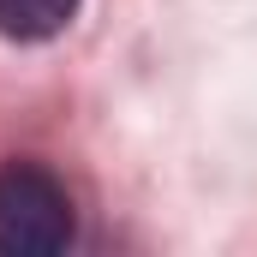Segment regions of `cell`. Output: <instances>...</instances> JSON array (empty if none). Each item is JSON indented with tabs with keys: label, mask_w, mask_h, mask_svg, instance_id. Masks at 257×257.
I'll list each match as a JSON object with an SVG mask.
<instances>
[{
	"label": "cell",
	"mask_w": 257,
	"mask_h": 257,
	"mask_svg": "<svg viewBox=\"0 0 257 257\" xmlns=\"http://www.w3.org/2000/svg\"><path fill=\"white\" fill-rule=\"evenodd\" d=\"M78 215L66 186L36 168V162H12L0 168V257H54L72 245Z\"/></svg>",
	"instance_id": "cell-1"
},
{
	"label": "cell",
	"mask_w": 257,
	"mask_h": 257,
	"mask_svg": "<svg viewBox=\"0 0 257 257\" xmlns=\"http://www.w3.org/2000/svg\"><path fill=\"white\" fill-rule=\"evenodd\" d=\"M78 0H0V36L12 42H48L72 24Z\"/></svg>",
	"instance_id": "cell-2"
}]
</instances>
